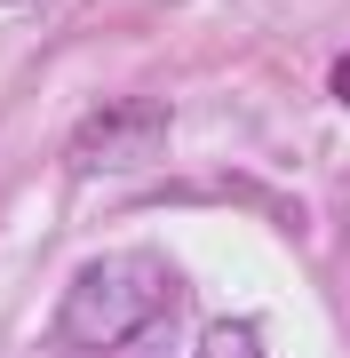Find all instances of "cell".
<instances>
[{
  "label": "cell",
  "instance_id": "obj_1",
  "mask_svg": "<svg viewBox=\"0 0 350 358\" xmlns=\"http://www.w3.org/2000/svg\"><path fill=\"white\" fill-rule=\"evenodd\" d=\"M168 310H175V279H168L159 255H96V263L64 287L56 327H64V343L112 358V350L143 343Z\"/></svg>",
  "mask_w": 350,
  "mask_h": 358
},
{
  "label": "cell",
  "instance_id": "obj_2",
  "mask_svg": "<svg viewBox=\"0 0 350 358\" xmlns=\"http://www.w3.org/2000/svg\"><path fill=\"white\" fill-rule=\"evenodd\" d=\"M175 112L159 96H119V103H96L88 120L64 136V167L72 176H119V167H152L159 143H168Z\"/></svg>",
  "mask_w": 350,
  "mask_h": 358
},
{
  "label": "cell",
  "instance_id": "obj_3",
  "mask_svg": "<svg viewBox=\"0 0 350 358\" xmlns=\"http://www.w3.org/2000/svg\"><path fill=\"white\" fill-rule=\"evenodd\" d=\"M191 358H263V334L247 327V319H215L207 334H199Z\"/></svg>",
  "mask_w": 350,
  "mask_h": 358
},
{
  "label": "cell",
  "instance_id": "obj_4",
  "mask_svg": "<svg viewBox=\"0 0 350 358\" xmlns=\"http://www.w3.org/2000/svg\"><path fill=\"white\" fill-rule=\"evenodd\" d=\"M326 88H335V96L350 103V56H335V72H326Z\"/></svg>",
  "mask_w": 350,
  "mask_h": 358
},
{
  "label": "cell",
  "instance_id": "obj_5",
  "mask_svg": "<svg viewBox=\"0 0 350 358\" xmlns=\"http://www.w3.org/2000/svg\"><path fill=\"white\" fill-rule=\"evenodd\" d=\"M0 8H8V0H0Z\"/></svg>",
  "mask_w": 350,
  "mask_h": 358
}]
</instances>
